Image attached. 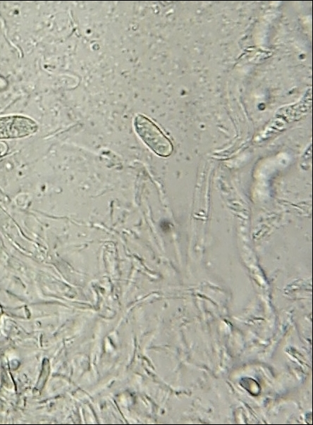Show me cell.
Instances as JSON below:
<instances>
[{
  "mask_svg": "<svg viewBox=\"0 0 313 425\" xmlns=\"http://www.w3.org/2000/svg\"><path fill=\"white\" fill-rule=\"evenodd\" d=\"M37 125L30 118L13 115L0 117V139L23 137L37 130Z\"/></svg>",
  "mask_w": 313,
  "mask_h": 425,
  "instance_id": "7a4b0ae2",
  "label": "cell"
},
{
  "mask_svg": "<svg viewBox=\"0 0 313 425\" xmlns=\"http://www.w3.org/2000/svg\"><path fill=\"white\" fill-rule=\"evenodd\" d=\"M133 124L137 134L156 154L162 157L171 154L172 142L151 119L139 113L135 117Z\"/></svg>",
  "mask_w": 313,
  "mask_h": 425,
  "instance_id": "6da1fadb",
  "label": "cell"
}]
</instances>
